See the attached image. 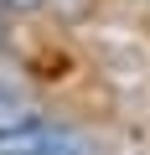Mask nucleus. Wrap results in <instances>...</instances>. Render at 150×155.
Masks as SVG:
<instances>
[{
    "instance_id": "3",
    "label": "nucleus",
    "mask_w": 150,
    "mask_h": 155,
    "mask_svg": "<svg viewBox=\"0 0 150 155\" xmlns=\"http://www.w3.org/2000/svg\"><path fill=\"white\" fill-rule=\"evenodd\" d=\"M11 11H42V0H5Z\"/></svg>"
},
{
    "instance_id": "4",
    "label": "nucleus",
    "mask_w": 150,
    "mask_h": 155,
    "mask_svg": "<svg viewBox=\"0 0 150 155\" xmlns=\"http://www.w3.org/2000/svg\"><path fill=\"white\" fill-rule=\"evenodd\" d=\"M0 36H5V16H0Z\"/></svg>"
},
{
    "instance_id": "2",
    "label": "nucleus",
    "mask_w": 150,
    "mask_h": 155,
    "mask_svg": "<svg viewBox=\"0 0 150 155\" xmlns=\"http://www.w3.org/2000/svg\"><path fill=\"white\" fill-rule=\"evenodd\" d=\"M21 119H31V109H26L16 93H0V134H5V129H16Z\"/></svg>"
},
{
    "instance_id": "1",
    "label": "nucleus",
    "mask_w": 150,
    "mask_h": 155,
    "mask_svg": "<svg viewBox=\"0 0 150 155\" xmlns=\"http://www.w3.org/2000/svg\"><path fill=\"white\" fill-rule=\"evenodd\" d=\"M0 155H93V150H88V140H83L78 129L31 114V119H21L16 129L0 134Z\"/></svg>"
}]
</instances>
